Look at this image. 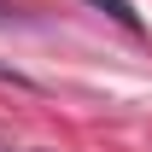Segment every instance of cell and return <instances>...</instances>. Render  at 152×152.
I'll return each instance as SVG.
<instances>
[{
	"label": "cell",
	"instance_id": "6da1fadb",
	"mask_svg": "<svg viewBox=\"0 0 152 152\" xmlns=\"http://www.w3.org/2000/svg\"><path fill=\"white\" fill-rule=\"evenodd\" d=\"M94 6H105L111 18H123V23H129V29H140V18H134V12H129V6H123V0H94Z\"/></svg>",
	"mask_w": 152,
	"mask_h": 152
}]
</instances>
